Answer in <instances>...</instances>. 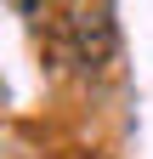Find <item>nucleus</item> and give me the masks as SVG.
I'll return each instance as SVG.
<instances>
[{"label":"nucleus","mask_w":153,"mask_h":159,"mask_svg":"<svg viewBox=\"0 0 153 159\" xmlns=\"http://www.w3.org/2000/svg\"><path fill=\"white\" fill-rule=\"evenodd\" d=\"M63 6H68V11H85V6H80V0H63Z\"/></svg>","instance_id":"nucleus-1"}]
</instances>
